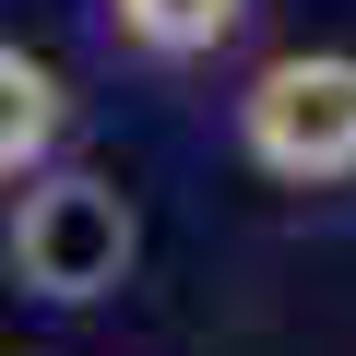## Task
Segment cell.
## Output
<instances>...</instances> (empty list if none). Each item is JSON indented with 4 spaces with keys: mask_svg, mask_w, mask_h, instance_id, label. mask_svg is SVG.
Masks as SVG:
<instances>
[{
    "mask_svg": "<svg viewBox=\"0 0 356 356\" xmlns=\"http://www.w3.org/2000/svg\"><path fill=\"white\" fill-rule=\"evenodd\" d=\"M131 250H143V214H131V191H119V178H95V166L36 178V191L13 202V226H0V261H13V285H24V297H48V309L107 297V285L131 273Z\"/></svg>",
    "mask_w": 356,
    "mask_h": 356,
    "instance_id": "1",
    "label": "cell"
},
{
    "mask_svg": "<svg viewBox=\"0 0 356 356\" xmlns=\"http://www.w3.org/2000/svg\"><path fill=\"white\" fill-rule=\"evenodd\" d=\"M107 13H119V36H131V48H154V60H202V48H226V36H238L250 0H107Z\"/></svg>",
    "mask_w": 356,
    "mask_h": 356,
    "instance_id": "4",
    "label": "cell"
},
{
    "mask_svg": "<svg viewBox=\"0 0 356 356\" xmlns=\"http://www.w3.org/2000/svg\"><path fill=\"white\" fill-rule=\"evenodd\" d=\"M60 119H72V107H60V72L0 36V178H24V166L60 143Z\"/></svg>",
    "mask_w": 356,
    "mask_h": 356,
    "instance_id": "3",
    "label": "cell"
},
{
    "mask_svg": "<svg viewBox=\"0 0 356 356\" xmlns=\"http://www.w3.org/2000/svg\"><path fill=\"white\" fill-rule=\"evenodd\" d=\"M238 143L285 191H332L356 178V48H297L238 95Z\"/></svg>",
    "mask_w": 356,
    "mask_h": 356,
    "instance_id": "2",
    "label": "cell"
}]
</instances>
